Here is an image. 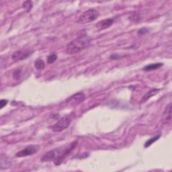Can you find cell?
<instances>
[{
    "instance_id": "3",
    "label": "cell",
    "mask_w": 172,
    "mask_h": 172,
    "mask_svg": "<svg viewBox=\"0 0 172 172\" xmlns=\"http://www.w3.org/2000/svg\"><path fill=\"white\" fill-rule=\"evenodd\" d=\"M74 116H75L74 112L63 116L52 126V130L53 132L59 133L65 130L71 123Z\"/></svg>"
},
{
    "instance_id": "13",
    "label": "cell",
    "mask_w": 172,
    "mask_h": 172,
    "mask_svg": "<svg viewBox=\"0 0 172 172\" xmlns=\"http://www.w3.org/2000/svg\"><path fill=\"white\" fill-rule=\"evenodd\" d=\"M160 137H161L160 134H158V135L154 137L153 138H151V139L148 140L147 142L145 143V146L144 147H145V148H147V147H150L151 145H152L153 143H154L155 142H156V141H157L158 139H159V138H160Z\"/></svg>"
},
{
    "instance_id": "9",
    "label": "cell",
    "mask_w": 172,
    "mask_h": 172,
    "mask_svg": "<svg viewBox=\"0 0 172 172\" xmlns=\"http://www.w3.org/2000/svg\"><path fill=\"white\" fill-rule=\"evenodd\" d=\"M171 119V104H169L165 110L163 115V120L167 122Z\"/></svg>"
},
{
    "instance_id": "2",
    "label": "cell",
    "mask_w": 172,
    "mask_h": 172,
    "mask_svg": "<svg viewBox=\"0 0 172 172\" xmlns=\"http://www.w3.org/2000/svg\"><path fill=\"white\" fill-rule=\"evenodd\" d=\"M91 38L87 35L81 36L67 44L66 51L69 55H74L87 49L90 45Z\"/></svg>"
},
{
    "instance_id": "16",
    "label": "cell",
    "mask_w": 172,
    "mask_h": 172,
    "mask_svg": "<svg viewBox=\"0 0 172 172\" xmlns=\"http://www.w3.org/2000/svg\"><path fill=\"white\" fill-rule=\"evenodd\" d=\"M20 75H21V71L20 69L16 70L13 73V77L15 79H18L19 77H20Z\"/></svg>"
},
{
    "instance_id": "15",
    "label": "cell",
    "mask_w": 172,
    "mask_h": 172,
    "mask_svg": "<svg viewBox=\"0 0 172 172\" xmlns=\"http://www.w3.org/2000/svg\"><path fill=\"white\" fill-rule=\"evenodd\" d=\"M57 59V55L56 54H51L48 57H47V63L49 64L53 63L55 62Z\"/></svg>"
},
{
    "instance_id": "4",
    "label": "cell",
    "mask_w": 172,
    "mask_h": 172,
    "mask_svg": "<svg viewBox=\"0 0 172 172\" xmlns=\"http://www.w3.org/2000/svg\"><path fill=\"white\" fill-rule=\"evenodd\" d=\"M99 12L96 9H89L83 12L79 17L77 22L82 24H86L92 22L99 17Z\"/></svg>"
},
{
    "instance_id": "5",
    "label": "cell",
    "mask_w": 172,
    "mask_h": 172,
    "mask_svg": "<svg viewBox=\"0 0 172 172\" xmlns=\"http://www.w3.org/2000/svg\"><path fill=\"white\" fill-rule=\"evenodd\" d=\"M86 98V95L83 92H78L73 96L69 97L65 102L64 104L66 107H75L83 102Z\"/></svg>"
},
{
    "instance_id": "10",
    "label": "cell",
    "mask_w": 172,
    "mask_h": 172,
    "mask_svg": "<svg viewBox=\"0 0 172 172\" xmlns=\"http://www.w3.org/2000/svg\"><path fill=\"white\" fill-rule=\"evenodd\" d=\"M163 65V63H153V64H150L145 67H144L143 68V70L145 71H153L156 69H159Z\"/></svg>"
},
{
    "instance_id": "11",
    "label": "cell",
    "mask_w": 172,
    "mask_h": 172,
    "mask_svg": "<svg viewBox=\"0 0 172 172\" xmlns=\"http://www.w3.org/2000/svg\"><path fill=\"white\" fill-rule=\"evenodd\" d=\"M159 89H153V90L149 91V92H148L147 93H145L143 96L142 100H141V102H147V101L149 100L150 97H153V96L156 95V93H157L158 92H159Z\"/></svg>"
},
{
    "instance_id": "6",
    "label": "cell",
    "mask_w": 172,
    "mask_h": 172,
    "mask_svg": "<svg viewBox=\"0 0 172 172\" xmlns=\"http://www.w3.org/2000/svg\"><path fill=\"white\" fill-rule=\"evenodd\" d=\"M39 150V147L36 145H30L26 147L24 149L18 151L15 156L16 157H24L27 156H32V155L35 154Z\"/></svg>"
},
{
    "instance_id": "1",
    "label": "cell",
    "mask_w": 172,
    "mask_h": 172,
    "mask_svg": "<svg viewBox=\"0 0 172 172\" xmlns=\"http://www.w3.org/2000/svg\"><path fill=\"white\" fill-rule=\"evenodd\" d=\"M77 143V141H73L65 147L64 146L50 150L44 155L40 159V161L42 162H49V161H54V163L56 166H59L63 162L66 157L76 147Z\"/></svg>"
},
{
    "instance_id": "17",
    "label": "cell",
    "mask_w": 172,
    "mask_h": 172,
    "mask_svg": "<svg viewBox=\"0 0 172 172\" xmlns=\"http://www.w3.org/2000/svg\"><path fill=\"white\" fill-rule=\"evenodd\" d=\"M8 102V101L5 99H2L0 100V108H1V109H2L3 107L6 106Z\"/></svg>"
},
{
    "instance_id": "14",
    "label": "cell",
    "mask_w": 172,
    "mask_h": 172,
    "mask_svg": "<svg viewBox=\"0 0 172 172\" xmlns=\"http://www.w3.org/2000/svg\"><path fill=\"white\" fill-rule=\"evenodd\" d=\"M23 8H24L27 12H29L32 9L33 6V3L32 1H25L23 3Z\"/></svg>"
},
{
    "instance_id": "7",
    "label": "cell",
    "mask_w": 172,
    "mask_h": 172,
    "mask_svg": "<svg viewBox=\"0 0 172 172\" xmlns=\"http://www.w3.org/2000/svg\"><path fill=\"white\" fill-rule=\"evenodd\" d=\"M32 54V51L29 49H22L16 51L12 54V59L15 62L20 61V60H23L26 59Z\"/></svg>"
},
{
    "instance_id": "12",
    "label": "cell",
    "mask_w": 172,
    "mask_h": 172,
    "mask_svg": "<svg viewBox=\"0 0 172 172\" xmlns=\"http://www.w3.org/2000/svg\"><path fill=\"white\" fill-rule=\"evenodd\" d=\"M35 67L37 70H42L43 69H45V63L42 59H37L35 62Z\"/></svg>"
},
{
    "instance_id": "8",
    "label": "cell",
    "mask_w": 172,
    "mask_h": 172,
    "mask_svg": "<svg viewBox=\"0 0 172 172\" xmlns=\"http://www.w3.org/2000/svg\"><path fill=\"white\" fill-rule=\"evenodd\" d=\"M113 23L114 19L107 18L102 20V21H100L98 23L96 24L95 26L98 31H100V30H103L110 28V27L113 24Z\"/></svg>"
},
{
    "instance_id": "18",
    "label": "cell",
    "mask_w": 172,
    "mask_h": 172,
    "mask_svg": "<svg viewBox=\"0 0 172 172\" xmlns=\"http://www.w3.org/2000/svg\"><path fill=\"white\" fill-rule=\"evenodd\" d=\"M147 32H148V29L144 28L141 29L139 31V32H138V34H139V35H145V34H146Z\"/></svg>"
}]
</instances>
